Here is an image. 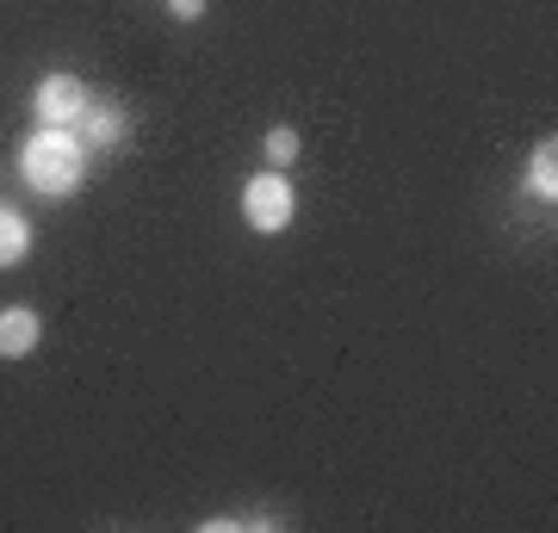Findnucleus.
Here are the masks:
<instances>
[{
  "mask_svg": "<svg viewBox=\"0 0 558 533\" xmlns=\"http://www.w3.org/2000/svg\"><path fill=\"white\" fill-rule=\"evenodd\" d=\"M87 143L75 137V131H62V124H38V137H25V149H20V174H25V186L32 193H44V198H69L87 180Z\"/></svg>",
  "mask_w": 558,
  "mask_h": 533,
  "instance_id": "f257e3e1",
  "label": "nucleus"
},
{
  "mask_svg": "<svg viewBox=\"0 0 558 533\" xmlns=\"http://www.w3.org/2000/svg\"><path fill=\"white\" fill-rule=\"evenodd\" d=\"M292 211H299V193H292V180L279 168H267V174H255L242 186V223L260 230V237H279L292 223Z\"/></svg>",
  "mask_w": 558,
  "mask_h": 533,
  "instance_id": "f03ea898",
  "label": "nucleus"
},
{
  "mask_svg": "<svg viewBox=\"0 0 558 533\" xmlns=\"http://www.w3.org/2000/svg\"><path fill=\"white\" fill-rule=\"evenodd\" d=\"M87 81L81 75H44L38 87H32V112H38V124H62V131H75L81 112H87Z\"/></svg>",
  "mask_w": 558,
  "mask_h": 533,
  "instance_id": "7ed1b4c3",
  "label": "nucleus"
},
{
  "mask_svg": "<svg viewBox=\"0 0 558 533\" xmlns=\"http://www.w3.org/2000/svg\"><path fill=\"white\" fill-rule=\"evenodd\" d=\"M124 131H131L124 106H119V99H100V94L87 99V112H81V124H75V137L87 143V149H119Z\"/></svg>",
  "mask_w": 558,
  "mask_h": 533,
  "instance_id": "20e7f679",
  "label": "nucleus"
},
{
  "mask_svg": "<svg viewBox=\"0 0 558 533\" xmlns=\"http://www.w3.org/2000/svg\"><path fill=\"white\" fill-rule=\"evenodd\" d=\"M44 341V316L13 304V311H0V360H25L32 348Z\"/></svg>",
  "mask_w": 558,
  "mask_h": 533,
  "instance_id": "39448f33",
  "label": "nucleus"
},
{
  "mask_svg": "<svg viewBox=\"0 0 558 533\" xmlns=\"http://www.w3.org/2000/svg\"><path fill=\"white\" fill-rule=\"evenodd\" d=\"M527 198H558V143H539L534 156H527Z\"/></svg>",
  "mask_w": 558,
  "mask_h": 533,
  "instance_id": "423d86ee",
  "label": "nucleus"
},
{
  "mask_svg": "<svg viewBox=\"0 0 558 533\" xmlns=\"http://www.w3.org/2000/svg\"><path fill=\"white\" fill-rule=\"evenodd\" d=\"M25 255H32V223H25L20 211H7V205H0V274H7V267H20Z\"/></svg>",
  "mask_w": 558,
  "mask_h": 533,
  "instance_id": "0eeeda50",
  "label": "nucleus"
},
{
  "mask_svg": "<svg viewBox=\"0 0 558 533\" xmlns=\"http://www.w3.org/2000/svg\"><path fill=\"white\" fill-rule=\"evenodd\" d=\"M260 149H267V161H274V168H292V161H299V131H292V124H274Z\"/></svg>",
  "mask_w": 558,
  "mask_h": 533,
  "instance_id": "6e6552de",
  "label": "nucleus"
},
{
  "mask_svg": "<svg viewBox=\"0 0 558 533\" xmlns=\"http://www.w3.org/2000/svg\"><path fill=\"white\" fill-rule=\"evenodd\" d=\"M174 20H205V0H168Z\"/></svg>",
  "mask_w": 558,
  "mask_h": 533,
  "instance_id": "1a4fd4ad",
  "label": "nucleus"
}]
</instances>
